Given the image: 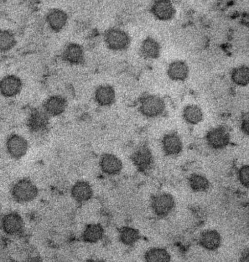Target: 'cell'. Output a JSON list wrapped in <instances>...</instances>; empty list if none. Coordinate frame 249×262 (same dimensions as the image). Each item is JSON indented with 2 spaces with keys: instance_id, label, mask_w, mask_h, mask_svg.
<instances>
[{
  "instance_id": "obj_1",
  "label": "cell",
  "mask_w": 249,
  "mask_h": 262,
  "mask_svg": "<svg viewBox=\"0 0 249 262\" xmlns=\"http://www.w3.org/2000/svg\"><path fill=\"white\" fill-rule=\"evenodd\" d=\"M37 193L38 189L36 185L27 179H23L17 181L11 190L13 198L20 203L33 200L36 198Z\"/></svg>"
},
{
  "instance_id": "obj_2",
  "label": "cell",
  "mask_w": 249,
  "mask_h": 262,
  "mask_svg": "<svg viewBox=\"0 0 249 262\" xmlns=\"http://www.w3.org/2000/svg\"><path fill=\"white\" fill-rule=\"evenodd\" d=\"M104 39L107 47L115 51L127 49L130 43V38L126 32L116 28L106 30L104 33Z\"/></svg>"
},
{
  "instance_id": "obj_3",
  "label": "cell",
  "mask_w": 249,
  "mask_h": 262,
  "mask_svg": "<svg viewBox=\"0 0 249 262\" xmlns=\"http://www.w3.org/2000/svg\"><path fill=\"white\" fill-rule=\"evenodd\" d=\"M165 106V102L162 98L149 95L141 99L140 111L146 117H154L163 113Z\"/></svg>"
},
{
  "instance_id": "obj_4",
  "label": "cell",
  "mask_w": 249,
  "mask_h": 262,
  "mask_svg": "<svg viewBox=\"0 0 249 262\" xmlns=\"http://www.w3.org/2000/svg\"><path fill=\"white\" fill-rule=\"evenodd\" d=\"M151 205L155 213L159 216L167 215L174 206V200L169 193H161L152 199Z\"/></svg>"
},
{
  "instance_id": "obj_5",
  "label": "cell",
  "mask_w": 249,
  "mask_h": 262,
  "mask_svg": "<svg viewBox=\"0 0 249 262\" xmlns=\"http://www.w3.org/2000/svg\"><path fill=\"white\" fill-rule=\"evenodd\" d=\"M208 144L214 149H222L230 142V134L223 127H218L210 130L207 135Z\"/></svg>"
},
{
  "instance_id": "obj_6",
  "label": "cell",
  "mask_w": 249,
  "mask_h": 262,
  "mask_svg": "<svg viewBox=\"0 0 249 262\" xmlns=\"http://www.w3.org/2000/svg\"><path fill=\"white\" fill-rule=\"evenodd\" d=\"M21 86L19 78L13 75H7L0 81V93L6 97H13L20 92Z\"/></svg>"
},
{
  "instance_id": "obj_7",
  "label": "cell",
  "mask_w": 249,
  "mask_h": 262,
  "mask_svg": "<svg viewBox=\"0 0 249 262\" xmlns=\"http://www.w3.org/2000/svg\"><path fill=\"white\" fill-rule=\"evenodd\" d=\"M48 115L39 109L33 110L29 115L27 125L30 130L33 132H40L44 130L49 124Z\"/></svg>"
},
{
  "instance_id": "obj_8",
  "label": "cell",
  "mask_w": 249,
  "mask_h": 262,
  "mask_svg": "<svg viewBox=\"0 0 249 262\" xmlns=\"http://www.w3.org/2000/svg\"><path fill=\"white\" fill-rule=\"evenodd\" d=\"M7 148L12 157L19 159L26 154L28 149V144L23 137L17 135H13L7 140Z\"/></svg>"
},
{
  "instance_id": "obj_9",
  "label": "cell",
  "mask_w": 249,
  "mask_h": 262,
  "mask_svg": "<svg viewBox=\"0 0 249 262\" xmlns=\"http://www.w3.org/2000/svg\"><path fill=\"white\" fill-rule=\"evenodd\" d=\"M131 160L139 170L145 171L152 164V154L147 146H141L132 154Z\"/></svg>"
},
{
  "instance_id": "obj_10",
  "label": "cell",
  "mask_w": 249,
  "mask_h": 262,
  "mask_svg": "<svg viewBox=\"0 0 249 262\" xmlns=\"http://www.w3.org/2000/svg\"><path fill=\"white\" fill-rule=\"evenodd\" d=\"M66 100L60 95H54L49 97L44 102L43 107L45 112L52 116L62 114L66 106Z\"/></svg>"
},
{
  "instance_id": "obj_11",
  "label": "cell",
  "mask_w": 249,
  "mask_h": 262,
  "mask_svg": "<svg viewBox=\"0 0 249 262\" xmlns=\"http://www.w3.org/2000/svg\"><path fill=\"white\" fill-rule=\"evenodd\" d=\"M63 59L67 62L79 64L84 61V54L82 47L76 43H70L66 46L62 53Z\"/></svg>"
},
{
  "instance_id": "obj_12",
  "label": "cell",
  "mask_w": 249,
  "mask_h": 262,
  "mask_svg": "<svg viewBox=\"0 0 249 262\" xmlns=\"http://www.w3.org/2000/svg\"><path fill=\"white\" fill-rule=\"evenodd\" d=\"M151 11L156 17L162 20L170 19L175 12L172 3L165 0L155 1L152 6Z\"/></svg>"
},
{
  "instance_id": "obj_13",
  "label": "cell",
  "mask_w": 249,
  "mask_h": 262,
  "mask_svg": "<svg viewBox=\"0 0 249 262\" xmlns=\"http://www.w3.org/2000/svg\"><path fill=\"white\" fill-rule=\"evenodd\" d=\"M67 19L66 13L63 10L54 8L50 10L46 16L47 22L53 30L58 32L66 24Z\"/></svg>"
},
{
  "instance_id": "obj_14",
  "label": "cell",
  "mask_w": 249,
  "mask_h": 262,
  "mask_svg": "<svg viewBox=\"0 0 249 262\" xmlns=\"http://www.w3.org/2000/svg\"><path fill=\"white\" fill-rule=\"evenodd\" d=\"M100 165L102 171L108 174L119 173L122 168L121 161L116 156L106 154L100 159Z\"/></svg>"
},
{
  "instance_id": "obj_15",
  "label": "cell",
  "mask_w": 249,
  "mask_h": 262,
  "mask_svg": "<svg viewBox=\"0 0 249 262\" xmlns=\"http://www.w3.org/2000/svg\"><path fill=\"white\" fill-rule=\"evenodd\" d=\"M96 101L101 106H107L112 104L115 100V92L109 85L98 86L95 93Z\"/></svg>"
},
{
  "instance_id": "obj_16",
  "label": "cell",
  "mask_w": 249,
  "mask_h": 262,
  "mask_svg": "<svg viewBox=\"0 0 249 262\" xmlns=\"http://www.w3.org/2000/svg\"><path fill=\"white\" fill-rule=\"evenodd\" d=\"M163 147L165 152L168 155L179 154L182 149V143L179 136L175 133L165 135L163 140Z\"/></svg>"
},
{
  "instance_id": "obj_17",
  "label": "cell",
  "mask_w": 249,
  "mask_h": 262,
  "mask_svg": "<svg viewBox=\"0 0 249 262\" xmlns=\"http://www.w3.org/2000/svg\"><path fill=\"white\" fill-rule=\"evenodd\" d=\"M71 194L76 201L83 202L92 198L93 190L87 182L80 181L74 185L71 190Z\"/></svg>"
},
{
  "instance_id": "obj_18",
  "label": "cell",
  "mask_w": 249,
  "mask_h": 262,
  "mask_svg": "<svg viewBox=\"0 0 249 262\" xmlns=\"http://www.w3.org/2000/svg\"><path fill=\"white\" fill-rule=\"evenodd\" d=\"M103 235V227L99 224L92 223L85 227L82 232V237L84 242L94 244L100 241Z\"/></svg>"
},
{
  "instance_id": "obj_19",
  "label": "cell",
  "mask_w": 249,
  "mask_h": 262,
  "mask_svg": "<svg viewBox=\"0 0 249 262\" xmlns=\"http://www.w3.org/2000/svg\"><path fill=\"white\" fill-rule=\"evenodd\" d=\"M199 242L205 249L209 250H215L220 245L221 236L216 230H207L201 234Z\"/></svg>"
},
{
  "instance_id": "obj_20",
  "label": "cell",
  "mask_w": 249,
  "mask_h": 262,
  "mask_svg": "<svg viewBox=\"0 0 249 262\" xmlns=\"http://www.w3.org/2000/svg\"><path fill=\"white\" fill-rule=\"evenodd\" d=\"M189 69L187 64L180 60L171 62L168 69V75L174 80H184L188 75Z\"/></svg>"
},
{
  "instance_id": "obj_21",
  "label": "cell",
  "mask_w": 249,
  "mask_h": 262,
  "mask_svg": "<svg viewBox=\"0 0 249 262\" xmlns=\"http://www.w3.org/2000/svg\"><path fill=\"white\" fill-rule=\"evenodd\" d=\"M140 51L145 58H157L160 54V47L156 40L151 37H148L142 42Z\"/></svg>"
},
{
  "instance_id": "obj_22",
  "label": "cell",
  "mask_w": 249,
  "mask_h": 262,
  "mask_svg": "<svg viewBox=\"0 0 249 262\" xmlns=\"http://www.w3.org/2000/svg\"><path fill=\"white\" fill-rule=\"evenodd\" d=\"M22 224L21 217L14 213L6 215L3 220L4 229L9 233H15L19 231L22 226Z\"/></svg>"
},
{
  "instance_id": "obj_23",
  "label": "cell",
  "mask_w": 249,
  "mask_h": 262,
  "mask_svg": "<svg viewBox=\"0 0 249 262\" xmlns=\"http://www.w3.org/2000/svg\"><path fill=\"white\" fill-rule=\"evenodd\" d=\"M119 237L123 244L126 246H132L139 239L140 233L137 229L125 226L120 229Z\"/></svg>"
},
{
  "instance_id": "obj_24",
  "label": "cell",
  "mask_w": 249,
  "mask_h": 262,
  "mask_svg": "<svg viewBox=\"0 0 249 262\" xmlns=\"http://www.w3.org/2000/svg\"><path fill=\"white\" fill-rule=\"evenodd\" d=\"M146 262H170V256L168 252L162 248H151L145 254Z\"/></svg>"
},
{
  "instance_id": "obj_25",
  "label": "cell",
  "mask_w": 249,
  "mask_h": 262,
  "mask_svg": "<svg viewBox=\"0 0 249 262\" xmlns=\"http://www.w3.org/2000/svg\"><path fill=\"white\" fill-rule=\"evenodd\" d=\"M202 116L201 109L196 105H189L183 111L184 118L191 124H197L201 121Z\"/></svg>"
},
{
  "instance_id": "obj_26",
  "label": "cell",
  "mask_w": 249,
  "mask_h": 262,
  "mask_svg": "<svg viewBox=\"0 0 249 262\" xmlns=\"http://www.w3.org/2000/svg\"><path fill=\"white\" fill-rule=\"evenodd\" d=\"M231 77L233 81L240 86H245L249 82V69L243 66L233 70Z\"/></svg>"
},
{
  "instance_id": "obj_27",
  "label": "cell",
  "mask_w": 249,
  "mask_h": 262,
  "mask_svg": "<svg viewBox=\"0 0 249 262\" xmlns=\"http://www.w3.org/2000/svg\"><path fill=\"white\" fill-rule=\"evenodd\" d=\"M189 183L191 189L195 191H205L209 186L207 178L198 174L191 175L189 179Z\"/></svg>"
},
{
  "instance_id": "obj_28",
  "label": "cell",
  "mask_w": 249,
  "mask_h": 262,
  "mask_svg": "<svg viewBox=\"0 0 249 262\" xmlns=\"http://www.w3.org/2000/svg\"><path fill=\"white\" fill-rule=\"evenodd\" d=\"M15 43V38L12 32L8 30H0V51H9Z\"/></svg>"
},
{
  "instance_id": "obj_29",
  "label": "cell",
  "mask_w": 249,
  "mask_h": 262,
  "mask_svg": "<svg viewBox=\"0 0 249 262\" xmlns=\"http://www.w3.org/2000/svg\"><path fill=\"white\" fill-rule=\"evenodd\" d=\"M239 178L241 183L245 187H249V166H243L239 171Z\"/></svg>"
},
{
  "instance_id": "obj_30",
  "label": "cell",
  "mask_w": 249,
  "mask_h": 262,
  "mask_svg": "<svg viewBox=\"0 0 249 262\" xmlns=\"http://www.w3.org/2000/svg\"><path fill=\"white\" fill-rule=\"evenodd\" d=\"M241 129L245 134H249V123L248 118L247 120L245 119L243 121L241 124Z\"/></svg>"
},
{
  "instance_id": "obj_31",
  "label": "cell",
  "mask_w": 249,
  "mask_h": 262,
  "mask_svg": "<svg viewBox=\"0 0 249 262\" xmlns=\"http://www.w3.org/2000/svg\"><path fill=\"white\" fill-rule=\"evenodd\" d=\"M240 262H249V252L248 249H245L242 252L241 258Z\"/></svg>"
},
{
  "instance_id": "obj_32",
  "label": "cell",
  "mask_w": 249,
  "mask_h": 262,
  "mask_svg": "<svg viewBox=\"0 0 249 262\" xmlns=\"http://www.w3.org/2000/svg\"><path fill=\"white\" fill-rule=\"evenodd\" d=\"M87 262H104V261L103 260H102V259H92L88 260Z\"/></svg>"
},
{
  "instance_id": "obj_33",
  "label": "cell",
  "mask_w": 249,
  "mask_h": 262,
  "mask_svg": "<svg viewBox=\"0 0 249 262\" xmlns=\"http://www.w3.org/2000/svg\"><path fill=\"white\" fill-rule=\"evenodd\" d=\"M28 262H38V260L35 259L30 260Z\"/></svg>"
}]
</instances>
